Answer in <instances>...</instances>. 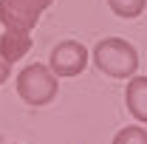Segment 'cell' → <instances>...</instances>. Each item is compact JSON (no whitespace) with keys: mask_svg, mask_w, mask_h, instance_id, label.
I'll use <instances>...</instances> for the list:
<instances>
[{"mask_svg":"<svg viewBox=\"0 0 147 144\" xmlns=\"http://www.w3.org/2000/svg\"><path fill=\"white\" fill-rule=\"evenodd\" d=\"M59 82H57V73L45 65V62H34V65H26L17 73V96L28 105V108H42L48 102H54Z\"/></svg>","mask_w":147,"mask_h":144,"instance_id":"obj_2","label":"cell"},{"mask_svg":"<svg viewBox=\"0 0 147 144\" xmlns=\"http://www.w3.org/2000/svg\"><path fill=\"white\" fill-rule=\"evenodd\" d=\"M108 6H110V11H113L116 17L133 20V17H139L147 9V0H108Z\"/></svg>","mask_w":147,"mask_h":144,"instance_id":"obj_7","label":"cell"},{"mask_svg":"<svg viewBox=\"0 0 147 144\" xmlns=\"http://www.w3.org/2000/svg\"><path fill=\"white\" fill-rule=\"evenodd\" d=\"M9 71H11V65H9V62H6V59L0 57V85H3V82L9 79Z\"/></svg>","mask_w":147,"mask_h":144,"instance_id":"obj_9","label":"cell"},{"mask_svg":"<svg viewBox=\"0 0 147 144\" xmlns=\"http://www.w3.org/2000/svg\"><path fill=\"white\" fill-rule=\"evenodd\" d=\"M93 65L113 79H127L139 68V51L122 37H105L93 48Z\"/></svg>","mask_w":147,"mask_h":144,"instance_id":"obj_1","label":"cell"},{"mask_svg":"<svg viewBox=\"0 0 147 144\" xmlns=\"http://www.w3.org/2000/svg\"><path fill=\"white\" fill-rule=\"evenodd\" d=\"M88 48L79 42V40H62L51 48L48 57V68L57 76H79V73L88 68Z\"/></svg>","mask_w":147,"mask_h":144,"instance_id":"obj_4","label":"cell"},{"mask_svg":"<svg viewBox=\"0 0 147 144\" xmlns=\"http://www.w3.org/2000/svg\"><path fill=\"white\" fill-rule=\"evenodd\" d=\"M54 0H0V23H3V28L31 31L40 23V14Z\"/></svg>","mask_w":147,"mask_h":144,"instance_id":"obj_3","label":"cell"},{"mask_svg":"<svg viewBox=\"0 0 147 144\" xmlns=\"http://www.w3.org/2000/svg\"><path fill=\"white\" fill-rule=\"evenodd\" d=\"M125 105L136 122L147 124V76H133L125 90Z\"/></svg>","mask_w":147,"mask_h":144,"instance_id":"obj_6","label":"cell"},{"mask_svg":"<svg viewBox=\"0 0 147 144\" xmlns=\"http://www.w3.org/2000/svg\"><path fill=\"white\" fill-rule=\"evenodd\" d=\"M34 40H31V31H23V28H3L0 34V57L11 65L31 51Z\"/></svg>","mask_w":147,"mask_h":144,"instance_id":"obj_5","label":"cell"},{"mask_svg":"<svg viewBox=\"0 0 147 144\" xmlns=\"http://www.w3.org/2000/svg\"><path fill=\"white\" fill-rule=\"evenodd\" d=\"M110 144H147V130H142L139 124H130V127H122Z\"/></svg>","mask_w":147,"mask_h":144,"instance_id":"obj_8","label":"cell"}]
</instances>
